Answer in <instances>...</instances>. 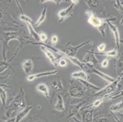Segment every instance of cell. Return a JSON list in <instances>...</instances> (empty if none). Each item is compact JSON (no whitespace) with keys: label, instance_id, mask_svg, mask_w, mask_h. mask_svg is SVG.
I'll return each instance as SVG.
<instances>
[{"label":"cell","instance_id":"cell-1","mask_svg":"<svg viewBox=\"0 0 123 122\" xmlns=\"http://www.w3.org/2000/svg\"><path fill=\"white\" fill-rule=\"evenodd\" d=\"M25 106V92L23 88H21L20 90L16 97L12 100L8 107L7 111L6 112V117L9 118L11 116L13 112L22 109Z\"/></svg>","mask_w":123,"mask_h":122},{"label":"cell","instance_id":"cell-2","mask_svg":"<svg viewBox=\"0 0 123 122\" xmlns=\"http://www.w3.org/2000/svg\"><path fill=\"white\" fill-rule=\"evenodd\" d=\"M0 38L3 40V58L4 60H6V49L8 48V43L11 40H20V37L17 32L11 31V32H2L0 33Z\"/></svg>","mask_w":123,"mask_h":122},{"label":"cell","instance_id":"cell-3","mask_svg":"<svg viewBox=\"0 0 123 122\" xmlns=\"http://www.w3.org/2000/svg\"><path fill=\"white\" fill-rule=\"evenodd\" d=\"M121 79V77H118L114 82H111L108 86H107L104 88H103L102 89L99 90V91L97 92L94 94V96H98V97H104V96H107L110 94L112 93L117 89L118 84L120 82Z\"/></svg>","mask_w":123,"mask_h":122},{"label":"cell","instance_id":"cell-4","mask_svg":"<svg viewBox=\"0 0 123 122\" xmlns=\"http://www.w3.org/2000/svg\"><path fill=\"white\" fill-rule=\"evenodd\" d=\"M82 85H80L75 82H70L69 94L74 98H81L84 95V89Z\"/></svg>","mask_w":123,"mask_h":122},{"label":"cell","instance_id":"cell-5","mask_svg":"<svg viewBox=\"0 0 123 122\" xmlns=\"http://www.w3.org/2000/svg\"><path fill=\"white\" fill-rule=\"evenodd\" d=\"M87 68V72L90 73H94L96 74V75H98V76L100 77V78H102L103 79H104L105 81H107V82H110V83H111V82H114L116 79L113 77L110 76L108 75L107 74L101 72L100 71L98 70V69H96V68H94V67H92L91 65H89L88 64H86L85 65V69Z\"/></svg>","mask_w":123,"mask_h":122},{"label":"cell","instance_id":"cell-6","mask_svg":"<svg viewBox=\"0 0 123 122\" xmlns=\"http://www.w3.org/2000/svg\"><path fill=\"white\" fill-rule=\"evenodd\" d=\"M30 43H31L32 44L34 45H40V48L41 50L44 52V54H45L47 57L48 59L50 60V62L54 65V66H55L56 67H58V61L56 60V58H55V56H54L52 52L51 51L50 49L48 48L47 47H46L45 46L44 44H42V43H39V42H37V43H33V42H30Z\"/></svg>","mask_w":123,"mask_h":122},{"label":"cell","instance_id":"cell-7","mask_svg":"<svg viewBox=\"0 0 123 122\" xmlns=\"http://www.w3.org/2000/svg\"><path fill=\"white\" fill-rule=\"evenodd\" d=\"M111 20H113V21L116 20V18H110L109 20H106V22H107L108 24L109 25L110 28L111 30V31H112L113 34L114 39H115V44H116V48H119V45H120V37H119V30H118V27L116 26L115 24L111 23Z\"/></svg>","mask_w":123,"mask_h":122},{"label":"cell","instance_id":"cell-8","mask_svg":"<svg viewBox=\"0 0 123 122\" xmlns=\"http://www.w3.org/2000/svg\"><path fill=\"white\" fill-rule=\"evenodd\" d=\"M86 13L89 15L88 22L91 25H92V26L95 27V28H98L102 27L103 24H104V21L102 19L95 16L94 13L92 12H86Z\"/></svg>","mask_w":123,"mask_h":122},{"label":"cell","instance_id":"cell-9","mask_svg":"<svg viewBox=\"0 0 123 122\" xmlns=\"http://www.w3.org/2000/svg\"><path fill=\"white\" fill-rule=\"evenodd\" d=\"M58 73V71L56 70H51V71H47L45 72H41L39 73L33 74V75H30L26 77V79L28 81H33L34 79H37V78H41V77L43 76H52L55 75L56 74Z\"/></svg>","mask_w":123,"mask_h":122},{"label":"cell","instance_id":"cell-10","mask_svg":"<svg viewBox=\"0 0 123 122\" xmlns=\"http://www.w3.org/2000/svg\"><path fill=\"white\" fill-rule=\"evenodd\" d=\"M75 5V4L72 3V4H70L68 7L64 9L61 10V11L58 12V15L60 19V22L63 21V20H64L66 18H67L70 16V14L72 13V11H73Z\"/></svg>","mask_w":123,"mask_h":122},{"label":"cell","instance_id":"cell-11","mask_svg":"<svg viewBox=\"0 0 123 122\" xmlns=\"http://www.w3.org/2000/svg\"><path fill=\"white\" fill-rule=\"evenodd\" d=\"M32 109H33V106H27L26 108L22 109L20 112H19L18 114L15 117V122H20L25 117L27 116V115L30 113V112L31 111Z\"/></svg>","mask_w":123,"mask_h":122},{"label":"cell","instance_id":"cell-12","mask_svg":"<svg viewBox=\"0 0 123 122\" xmlns=\"http://www.w3.org/2000/svg\"><path fill=\"white\" fill-rule=\"evenodd\" d=\"M83 61L86 64H99V60L96 58L94 53L93 52H89L86 54L83 59Z\"/></svg>","mask_w":123,"mask_h":122},{"label":"cell","instance_id":"cell-13","mask_svg":"<svg viewBox=\"0 0 123 122\" xmlns=\"http://www.w3.org/2000/svg\"><path fill=\"white\" fill-rule=\"evenodd\" d=\"M36 90L39 92H41L45 96V98L47 99L50 98V91H49V88L47 84L44 83H40L37 85Z\"/></svg>","mask_w":123,"mask_h":122},{"label":"cell","instance_id":"cell-14","mask_svg":"<svg viewBox=\"0 0 123 122\" xmlns=\"http://www.w3.org/2000/svg\"><path fill=\"white\" fill-rule=\"evenodd\" d=\"M23 71L26 74H29L32 71L34 67L33 60L31 59H26L24 60V62L22 64Z\"/></svg>","mask_w":123,"mask_h":122},{"label":"cell","instance_id":"cell-15","mask_svg":"<svg viewBox=\"0 0 123 122\" xmlns=\"http://www.w3.org/2000/svg\"><path fill=\"white\" fill-rule=\"evenodd\" d=\"M55 109L60 112L64 111L65 110V106H64L63 98L60 95H58L57 96V101L55 105Z\"/></svg>","mask_w":123,"mask_h":122},{"label":"cell","instance_id":"cell-16","mask_svg":"<svg viewBox=\"0 0 123 122\" xmlns=\"http://www.w3.org/2000/svg\"><path fill=\"white\" fill-rule=\"evenodd\" d=\"M115 67L117 70L118 77L122 78L123 76V56H121L119 59H117L115 62Z\"/></svg>","mask_w":123,"mask_h":122},{"label":"cell","instance_id":"cell-17","mask_svg":"<svg viewBox=\"0 0 123 122\" xmlns=\"http://www.w3.org/2000/svg\"><path fill=\"white\" fill-rule=\"evenodd\" d=\"M72 77L75 79H78L80 80L83 81H88V76L86 73L84 71H77L72 73L71 75Z\"/></svg>","mask_w":123,"mask_h":122},{"label":"cell","instance_id":"cell-18","mask_svg":"<svg viewBox=\"0 0 123 122\" xmlns=\"http://www.w3.org/2000/svg\"><path fill=\"white\" fill-rule=\"evenodd\" d=\"M6 86L0 85V101L2 104L3 107H4L6 105V101H7V92L5 89Z\"/></svg>","mask_w":123,"mask_h":122},{"label":"cell","instance_id":"cell-19","mask_svg":"<svg viewBox=\"0 0 123 122\" xmlns=\"http://www.w3.org/2000/svg\"><path fill=\"white\" fill-rule=\"evenodd\" d=\"M26 26L28 27V29L29 32H30V34L36 41L37 42H39V34L36 32V31L34 30V28L33 26V24H30L29 23H26Z\"/></svg>","mask_w":123,"mask_h":122},{"label":"cell","instance_id":"cell-20","mask_svg":"<svg viewBox=\"0 0 123 122\" xmlns=\"http://www.w3.org/2000/svg\"><path fill=\"white\" fill-rule=\"evenodd\" d=\"M18 50V49H17V50L16 51V53H15V54H14V55L9 59V60H7H7H4V61H3V62H0V73H1L2 72H3L4 70H6V69L8 68L9 66L10 65V63H11V60L14 59V57H15V56H16L17 54Z\"/></svg>","mask_w":123,"mask_h":122},{"label":"cell","instance_id":"cell-21","mask_svg":"<svg viewBox=\"0 0 123 122\" xmlns=\"http://www.w3.org/2000/svg\"><path fill=\"white\" fill-rule=\"evenodd\" d=\"M51 87L56 91H61L63 89V86L61 79L53 80L51 83Z\"/></svg>","mask_w":123,"mask_h":122},{"label":"cell","instance_id":"cell-22","mask_svg":"<svg viewBox=\"0 0 123 122\" xmlns=\"http://www.w3.org/2000/svg\"><path fill=\"white\" fill-rule=\"evenodd\" d=\"M94 54H100V55L105 56L107 57H116L118 56V48H115L113 50H111V51H108L107 52H94Z\"/></svg>","mask_w":123,"mask_h":122},{"label":"cell","instance_id":"cell-23","mask_svg":"<svg viewBox=\"0 0 123 122\" xmlns=\"http://www.w3.org/2000/svg\"><path fill=\"white\" fill-rule=\"evenodd\" d=\"M110 110L112 112H117L123 110V100L112 105L110 107Z\"/></svg>","mask_w":123,"mask_h":122},{"label":"cell","instance_id":"cell-24","mask_svg":"<svg viewBox=\"0 0 123 122\" xmlns=\"http://www.w3.org/2000/svg\"><path fill=\"white\" fill-rule=\"evenodd\" d=\"M47 6H45L44 8L43 9L39 18H38V20H37L36 22L35 23L36 26H40L45 21L47 15Z\"/></svg>","mask_w":123,"mask_h":122},{"label":"cell","instance_id":"cell-25","mask_svg":"<svg viewBox=\"0 0 123 122\" xmlns=\"http://www.w3.org/2000/svg\"><path fill=\"white\" fill-rule=\"evenodd\" d=\"M83 120L84 122H93V111L91 110L86 112L83 116Z\"/></svg>","mask_w":123,"mask_h":122},{"label":"cell","instance_id":"cell-26","mask_svg":"<svg viewBox=\"0 0 123 122\" xmlns=\"http://www.w3.org/2000/svg\"><path fill=\"white\" fill-rule=\"evenodd\" d=\"M20 19L22 21H23V22H25V23H29L31 24H33V23L32 19L30 17H28L27 15H25V14H22V15L20 16Z\"/></svg>","mask_w":123,"mask_h":122},{"label":"cell","instance_id":"cell-27","mask_svg":"<svg viewBox=\"0 0 123 122\" xmlns=\"http://www.w3.org/2000/svg\"><path fill=\"white\" fill-rule=\"evenodd\" d=\"M115 7L116 9L121 14H123V5L121 3V1H115Z\"/></svg>","mask_w":123,"mask_h":122},{"label":"cell","instance_id":"cell-28","mask_svg":"<svg viewBox=\"0 0 123 122\" xmlns=\"http://www.w3.org/2000/svg\"><path fill=\"white\" fill-rule=\"evenodd\" d=\"M103 101H104V99H103V98H99V99H96L94 102L92 103V107H99V106H100L102 103Z\"/></svg>","mask_w":123,"mask_h":122},{"label":"cell","instance_id":"cell-29","mask_svg":"<svg viewBox=\"0 0 123 122\" xmlns=\"http://www.w3.org/2000/svg\"><path fill=\"white\" fill-rule=\"evenodd\" d=\"M39 41H41L42 43H44L47 40V36L45 33H43V32H41L39 34Z\"/></svg>","mask_w":123,"mask_h":122},{"label":"cell","instance_id":"cell-30","mask_svg":"<svg viewBox=\"0 0 123 122\" xmlns=\"http://www.w3.org/2000/svg\"><path fill=\"white\" fill-rule=\"evenodd\" d=\"M58 64L60 67H66V65H68V62H67L66 59H64V58H62V59L59 60V61L58 62Z\"/></svg>","mask_w":123,"mask_h":122},{"label":"cell","instance_id":"cell-31","mask_svg":"<svg viewBox=\"0 0 123 122\" xmlns=\"http://www.w3.org/2000/svg\"><path fill=\"white\" fill-rule=\"evenodd\" d=\"M92 122H110L105 117H97L93 120Z\"/></svg>","mask_w":123,"mask_h":122},{"label":"cell","instance_id":"cell-32","mask_svg":"<svg viewBox=\"0 0 123 122\" xmlns=\"http://www.w3.org/2000/svg\"><path fill=\"white\" fill-rule=\"evenodd\" d=\"M105 47H106V45L105 43H102L101 44L99 45V46H98V50L99 51V52H102L104 51L105 49Z\"/></svg>","mask_w":123,"mask_h":122},{"label":"cell","instance_id":"cell-33","mask_svg":"<svg viewBox=\"0 0 123 122\" xmlns=\"http://www.w3.org/2000/svg\"><path fill=\"white\" fill-rule=\"evenodd\" d=\"M4 14H5V12H4V9L0 6V24L3 23V20L4 18L3 17H4Z\"/></svg>","mask_w":123,"mask_h":122},{"label":"cell","instance_id":"cell-34","mask_svg":"<svg viewBox=\"0 0 123 122\" xmlns=\"http://www.w3.org/2000/svg\"><path fill=\"white\" fill-rule=\"evenodd\" d=\"M51 43H52L53 46L55 45L56 43H58V36L56 35H52V37H51Z\"/></svg>","mask_w":123,"mask_h":122},{"label":"cell","instance_id":"cell-35","mask_svg":"<svg viewBox=\"0 0 123 122\" xmlns=\"http://www.w3.org/2000/svg\"><path fill=\"white\" fill-rule=\"evenodd\" d=\"M108 65V59H105L103 60L101 63V65L102 67H107Z\"/></svg>","mask_w":123,"mask_h":122},{"label":"cell","instance_id":"cell-36","mask_svg":"<svg viewBox=\"0 0 123 122\" xmlns=\"http://www.w3.org/2000/svg\"><path fill=\"white\" fill-rule=\"evenodd\" d=\"M3 122H15V118L14 117V118H11L10 119L4 121Z\"/></svg>","mask_w":123,"mask_h":122},{"label":"cell","instance_id":"cell-37","mask_svg":"<svg viewBox=\"0 0 123 122\" xmlns=\"http://www.w3.org/2000/svg\"><path fill=\"white\" fill-rule=\"evenodd\" d=\"M115 118L116 120H117V122H121L120 120H119V119H118V117H116V116H115Z\"/></svg>","mask_w":123,"mask_h":122},{"label":"cell","instance_id":"cell-38","mask_svg":"<svg viewBox=\"0 0 123 122\" xmlns=\"http://www.w3.org/2000/svg\"><path fill=\"white\" fill-rule=\"evenodd\" d=\"M35 122H43V121L41 119V120H37Z\"/></svg>","mask_w":123,"mask_h":122},{"label":"cell","instance_id":"cell-39","mask_svg":"<svg viewBox=\"0 0 123 122\" xmlns=\"http://www.w3.org/2000/svg\"><path fill=\"white\" fill-rule=\"evenodd\" d=\"M120 43H122L123 45V40H121L120 39Z\"/></svg>","mask_w":123,"mask_h":122},{"label":"cell","instance_id":"cell-40","mask_svg":"<svg viewBox=\"0 0 123 122\" xmlns=\"http://www.w3.org/2000/svg\"><path fill=\"white\" fill-rule=\"evenodd\" d=\"M121 4L123 5V1H121Z\"/></svg>","mask_w":123,"mask_h":122},{"label":"cell","instance_id":"cell-41","mask_svg":"<svg viewBox=\"0 0 123 122\" xmlns=\"http://www.w3.org/2000/svg\"><path fill=\"white\" fill-rule=\"evenodd\" d=\"M0 118H1V117H0Z\"/></svg>","mask_w":123,"mask_h":122}]
</instances>
